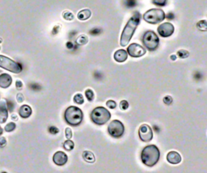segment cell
<instances>
[{
  "label": "cell",
  "mask_w": 207,
  "mask_h": 173,
  "mask_svg": "<svg viewBox=\"0 0 207 173\" xmlns=\"http://www.w3.org/2000/svg\"><path fill=\"white\" fill-rule=\"evenodd\" d=\"M140 19H141L140 13L136 11V12H134L133 16L129 20L121 33L120 41L121 46L125 47L129 43V41L132 39L133 34L135 33L136 28L138 26V24H140Z\"/></svg>",
  "instance_id": "1"
},
{
  "label": "cell",
  "mask_w": 207,
  "mask_h": 173,
  "mask_svg": "<svg viewBox=\"0 0 207 173\" xmlns=\"http://www.w3.org/2000/svg\"><path fill=\"white\" fill-rule=\"evenodd\" d=\"M160 151L155 145H148L144 147L141 153V159L144 165L147 167L155 166L159 160Z\"/></svg>",
  "instance_id": "2"
},
{
  "label": "cell",
  "mask_w": 207,
  "mask_h": 173,
  "mask_svg": "<svg viewBox=\"0 0 207 173\" xmlns=\"http://www.w3.org/2000/svg\"><path fill=\"white\" fill-rule=\"evenodd\" d=\"M66 122L71 126H77L83 121V113L80 108L75 106L68 107L64 113Z\"/></svg>",
  "instance_id": "3"
},
{
  "label": "cell",
  "mask_w": 207,
  "mask_h": 173,
  "mask_svg": "<svg viewBox=\"0 0 207 173\" xmlns=\"http://www.w3.org/2000/svg\"><path fill=\"white\" fill-rule=\"evenodd\" d=\"M111 118V113L109 111L107 110V108L104 107H96L92 110L91 113V119L94 123L102 126L105 125L110 120Z\"/></svg>",
  "instance_id": "4"
},
{
  "label": "cell",
  "mask_w": 207,
  "mask_h": 173,
  "mask_svg": "<svg viewBox=\"0 0 207 173\" xmlns=\"http://www.w3.org/2000/svg\"><path fill=\"white\" fill-rule=\"evenodd\" d=\"M165 13L162 9L153 8L150 9L143 15V20L151 24L160 23L165 19Z\"/></svg>",
  "instance_id": "5"
},
{
  "label": "cell",
  "mask_w": 207,
  "mask_h": 173,
  "mask_svg": "<svg viewBox=\"0 0 207 173\" xmlns=\"http://www.w3.org/2000/svg\"><path fill=\"white\" fill-rule=\"evenodd\" d=\"M142 43L148 50L155 51L159 47V37L153 31H147L144 33L143 37H142Z\"/></svg>",
  "instance_id": "6"
},
{
  "label": "cell",
  "mask_w": 207,
  "mask_h": 173,
  "mask_svg": "<svg viewBox=\"0 0 207 173\" xmlns=\"http://www.w3.org/2000/svg\"><path fill=\"white\" fill-rule=\"evenodd\" d=\"M0 67L14 74H20L22 71V66L12 59L4 55H0Z\"/></svg>",
  "instance_id": "7"
},
{
  "label": "cell",
  "mask_w": 207,
  "mask_h": 173,
  "mask_svg": "<svg viewBox=\"0 0 207 173\" xmlns=\"http://www.w3.org/2000/svg\"><path fill=\"white\" fill-rule=\"evenodd\" d=\"M108 132L109 135L114 139H119L124 134L125 126L121 121L118 120H113L108 126Z\"/></svg>",
  "instance_id": "8"
},
{
  "label": "cell",
  "mask_w": 207,
  "mask_h": 173,
  "mask_svg": "<svg viewBox=\"0 0 207 173\" xmlns=\"http://www.w3.org/2000/svg\"><path fill=\"white\" fill-rule=\"evenodd\" d=\"M138 135L140 139L144 143H148L153 139V131L150 126L143 124L139 127L138 130Z\"/></svg>",
  "instance_id": "9"
},
{
  "label": "cell",
  "mask_w": 207,
  "mask_h": 173,
  "mask_svg": "<svg viewBox=\"0 0 207 173\" xmlns=\"http://www.w3.org/2000/svg\"><path fill=\"white\" fill-rule=\"evenodd\" d=\"M146 52V50L137 43L131 44L127 48V54L132 58H140L145 55Z\"/></svg>",
  "instance_id": "10"
},
{
  "label": "cell",
  "mask_w": 207,
  "mask_h": 173,
  "mask_svg": "<svg viewBox=\"0 0 207 173\" xmlns=\"http://www.w3.org/2000/svg\"><path fill=\"white\" fill-rule=\"evenodd\" d=\"M174 26L169 22H166L160 24L157 28L159 36L162 37H169L174 33Z\"/></svg>",
  "instance_id": "11"
},
{
  "label": "cell",
  "mask_w": 207,
  "mask_h": 173,
  "mask_svg": "<svg viewBox=\"0 0 207 173\" xmlns=\"http://www.w3.org/2000/svg\"><path fill=\"white\" fill-rule=\"evenodd\" d=\"M53 161L58 166H63L67 163L68 157L63 151H57L53 156Z\"/></svg>",
  "instance_id": "12"
},
{
  "label": "cell",
  "mask_w": 207,
  "mask_h": 173,
  "mask_svg": "<svg viewBox=\"0 0 207 173\" xmlns=\"http://www.w3.org/2000/svg\"><path fill=\"white\" fill-rule=\"evenodd\" d=\"M7 118H8V108L7 102L5 100H2L0 102V123H5Z\"/></svg>",
  "instance_id": "13"
},
{
  "label": "cell",
  "mask_w": 207,
  "mask_h": 173,
  "mask_svg": "<svg viewBox=\"0 0 207 173\" xmlns=\"http://www.w3.org/2000/svg\"><path fill=\"white\" fill-rule=\"evenodd\" d=\"M11 82H12V78L8 74L3 73L0 74V87L7 88L11 86Z\"/></svg>",
  "instance_id": "14"
},
{
  "label": "cell",
  "mask_w": 207,
  "mask_h": 173,
  "mask_svg": "<svg viewBox=\"0 0 207 173\" xmlns=\"http://www.w3.org/2000/svg\"><path fill=\"white\" fill-rule=\"evenodd\" d=\"M167 160L172 164H178L181 162V156L178 152L170 151L167 155Z\"/></svg>",
  "instance_id": "15"
},
{
  "label": "cell",
  "mask_w": 207,
  "mask_h": 173,
  "mask_svg": "<svg viewBox=\"0 0 207 173\" xmlns=\"http://www.w3.org/2000/svg\"><path fill=\"white\" fill-rule=\"evenodd\" d=\"M128 58L127 51L125 50H118L114 54V60L117 62H124Z\"/></svg>",
  "instance_id": "16"
},
{
  "label": "cell",
  "mask_w": 207,
  "mask_h": 173,
  "mask_svg": "<svg viewBox=\"0 0 207 173\" xmlns=\"http://www.w3.org/2000/svg\"><path fill=\"white\" fill-rule=\"evenodd\" d=\"M32 113H33L32 108L29 105H27V104L22 105L19 109V114H20V117H21L22 118H28L32 115Z\"/></svg>",
  "instance_id": "17"
},
{
  "label": "cell",
  "mask_w": 207,
  "mask_h": 173,
  "mask_svg": "<svg viewBox=\"0 0 207 173\" xmlns=\"http://www.w3.org/2000/svg\"><path fill=\"white\" fill-rule=\"evenodd\" d=\"M92 15V12L89 9H83L82 11H80L77 15V17L79 20H88Z\"/></svg>",
  "instance_id": "18"
},
{
  "label": "cell",
  "mask_w": 207,
  "mask_h": 173,
  "mask_svg": "<svg viewBox=\"0 0 207 173\" xmlns=\"http://www.w3.org/2000/svg\"><path fill=\"white\" fill-rule=\"evenodd\" d=\"M83 159L86 162L90 163H93L96 161V157L94 155V154L89 151H84L83 152Z\"/></svg>",
  "instance_id": "19"
},
{
  "label": "cell",
  "mask_w": 207,
  "mask_h": 173,
  "mask_svg": "<svg viewBox=\"0 0 207 173\" xmlns=\"http://www.w3.org/2000/svg\"><path fill=\"white\" fill-rule=\"evenodd\" d=\"M74 143L73 141L71 140H66L65 143H63V148L66 150V151H70L74 149Z\"/></svg>",
  "instance_id": "20"
},
{
  "label": "cell",
  "mask_w": 207,
  "mask_h": 173,
  "mask_svg": "<svg viewBox=\"0 0 207 173\" xmlns=\"http://www.w3.org/2000/svg\"><path fill=\"white\" fill-rule=\"evenodd\" d=\"M197 28L201 32H206L207 31V21L206 20H201L197 22Z\"/></svg>",
  "instance_id": "21"
},
{
  "label": "cell",
  "mask_w": 207,
  "mask_h": 173,
  "mask_svg": "<svg viewBox=\"0 0 207 173\" xmlns=\"http://www.w3.org/2000/svg\"><path fill=\"white\" fill-rule=\"evenodd\" d=\"M88 42V38L86 35H81L76 40V43L79 46H84Z\"/></svg>",
  "instance_id": "22"
},
{
  "label": "cell",
  "mask_w": 207,
  "mask_h": 173,
  "mask_svg": "<svg viewBox=\"0 0 207 173\" xmlns=\"http://www.w3.org/2000/svg\"><path fill=\"white\" fill-rule=\"evenodd\" d=\"M74 102L78 104H83L84 102V99L82 94L78 93L74 96Z\"/></svg>",
  "instance_id": "23"
},
{
  "label": "cell",
  "mask_w": 207,
  "mask_h": 173,
  "mask_svg": "<svg viewBox=\"0 0 207 173\" xmlns=\"http://www.w3.org/2000/svg\"><path fill=\"white\" fill-rule=\"evenodd\" d=\"M177 56H178V58H180L181 59L187 58L189 56V53L188 52L187 50H181L177 52Z\"/></svg>",
  "instance_id": "24"
},
{
  "label": "cell",
  "mask_w": 207,
  "mask_h": 173,
  "mask_svg": "<svg viewBox=\"0 0 207 173\" xmlns=\"http://www.w3.org/2000/svg\"><path fill=\"white\" fill-rule=\"evenodd\" d=\"M85 95L87 97V100L90 102H92L94 100V92L91 89H87L85 91Z\"/></svg>",
  "instance_id": "25"
},
{
  "label": "cell",
  "mask_w": 207,
  "mask_h": 173,
  "mask_svg": "<svg viewBox=\"0 0 207 173\" xmlns=\"http://www.w3.org/2000/svg\"><path fill=\"white\" fill-rule=\"evenodd\" d=\"M15 127H16V125H15L14 122H10V123H8L7 126H5L4 130L6 132L10 133V132H12V131H13V130L15 129Z\"/></svg>",
  "instance_id": "26"
},
{
  "label": "cell",
  "mask_w": 207,
  "mask_h": 173,
  "mask_svg": "<svg viewBox=\"0 0 207 173\" xmlns=\"http://www.w3.org/2000/svg\"><path fill=\"white\" fill-rule=\"evenodd\" d=\"M62 17L66 20H74V15L72 12L68 11H64L63 13H62Z\"/></svg>",
  "instance_id": "27"
},
{
  "label": "cell",
  "mask_w": 207,
  "mask_h": 173,
  "mask_svg": "<svg viewBox=\"0 0 207 173\" xmlns=\"http://www.w3.org/2000/svg\"><path fill=\"white\" fill-rule=\"evenodd\" d=\"M152 2L156 6L159 7H164L167 3V0H152Z\"/></svg>",
  "instance_id": "28"
},
{
  "label": "cell",
  "mask_w": 207,
  "mask_h": 173,
  "mask_svg": "<svg viewBox=\"0 0 207 173\" xmlns=\"http://www.w3.org/2000/svg\"><path fill=\"white\" fill-rule=\"evenodd\" d=\"M120 108L121 110H126L129 108V103L126 100H121L120 103Z\"/></svg>",
  "instance_id": "29"
},
{
  "label": "cell",
  "mask_w": 207,
  "mask_h": 173,
  "mask_svg": "<svg viewBox=\"0 0 207 173\" xmlns=\"http://www.w3.org/2000/svg\"><path fill=\"white\" fill-rule=\"evenodd\" d=\"M106 105H107L108 108H111V109H114V108L117 107V104H116V102L114 100H108L107 103H106Z\"/></svg>",
  "instance_id": "30"
},
{
  "label": "cell",
  "mask_w": 207,
  "mask_h": 173,
  "mask_svg": "<svg viewBox=\"0 0 207 173\" xmlns=\"http://www.w3.org/2000/svg\"><path fill=\"white\" fill-rule=\"evenodd\" d=\"M65 134H66V138L69 140V139H70L72 138V136H73V134H72V130L70 128H66V131H65Z\"/></svg>",
  "instance_id": "31"
},
{
  "label": "cell",
  "mask_w": 207,
  "mask_h": 173,
  "mask_svg": "<svg viewBox=\"0 0 207 173\" xmlns=\"http://www.w3.org/2000/svg\"><path fill=\"white\" fill-rule=\"evenodd\" d=\"M172 101H173V100H172V96H170V95H167V96H165V97L164 98V103L165 104H167V105H170V104H172Z\"/></svg>",
  "instance_id": "32"
},
{
  "label": "cell",
  "mask_w": 207,
  "mask_h": 173,
  "mask_svg": "<svg viewBox=\"0 0 207 173\" xmlns=\"http://www.w3.org/2000/svg\"><path fill=\"white\" fill-rule=\"evenodd\" d=\"M48 131L52 134H57L59 132V130L55 126H50L48 129Z\"/></svg>",
  "instance_id": "33"
},
{
  "label": "cell",
  "mask_w": 207,
  "mask_h": 173,
  "mask_svg": "<svg viewBox=\"0 0 207 173\" xmlns=\"http://www.w3.org/2000/svg\"><path fill=\"white\" fill-rule=\"evenodd\" d=\"M6 145H7V139H5L4 137H1L0 138V148H3Z\"/></svg>",
  "instance_id": "34"
},
{
  "label": "cell",
  "mask_w": 207,
  "mask_h": 173,
  "mask_svg": "<svg viewBox=\"0 0 207 173\" xmlns=\"http://www.w3.org/2000/svg\"><path fill=\"white\" fill-rule=\"evenodd\" d=\"M136 4L135 0H126V6L128 7H133Z\"/></svg>",
  "instance_id": "35"
},
{
  "label": "cell",
  "mask_w": 207,
  "mask_h": 173,
  "mask_svg": "<svg viewBox=\"0 0 207 173\" xmlns=\"http://www.w3.org/2000/svg\"><path fill=\"white\" fill-rule=\"evenodd\" d=\"M16 100H17V101L19 102V103H22V102L24 101V95H23V94L18 93L17 95H16Z\"/></svg>",
  "instance_id": "36"
},
{
  "label": "cell",
  "mask_w": 207,
  "mask_h": 173,
  "mask_svg": "<svg viewBox=\"0 0 207 173\" xmlns=\"http://www.w3.org/2000/svg\"><path fill=\"white\" fill-rule=\"evenodd\" d=\"M100 33H101V29H100V28H93L90 31V33L92 35H97L100 34Z\"/></svg>",
  "instance_id": "37"
},
{
  "label": "cell",
  "mask_w": 207,
  "mask_h": 173,
  "mask_svg": "<svg viewBox=\"0 0 207 173\" xmlns=\"http://www.w3.org/2000/svg\"><path fill=\"white\" fill-rule=\"evenodd\" d=\"M15 86H16V88L18 90H21L23 88V82L20 81V80H16V82H15Z\"/></svg>",
  "instance_id": "38"
},
{
  "label": "cell",
  "mask_w": 207,
  "mask_h": 173,
  "mask_svg": "<svg viewBox=\"0 0 207 173\" xmlns=\"http://www.w3.org/2000/svg\"><path fill=\"white\" fill-rule=\"evenodd\" d=\"M73 46H74V45H73L71 42H67V43H66V47H67L68 49H72V48H73Z\"/></svg>",
  "instance_id": "39"
},
{
  "label": "cell",
  "mask_w": 207,
  "mask_h": 173,
  "mask_svg": "<svg viewBox=\"0 0 207 173\" xmlns=\"http://www.w3.org/2000/svg\"><path fill=\"white\" fill-rule=\"evenodd\" d=\"M11 119L13 120V121H17V119H18L17 116H16L15 114H12L11 115Z\"/></svg>",
  "instance_id": "40"
},
{
  "label": "cell",
  "mask_w": 207,
  "mask_h": 173,
  "mask_svg": "<svg viewBox=\"0 0 207 173\" xmlns=\"http://www.w3.org/2000/svg\"><path fill=\"white\" fill-rule=\"evenodd\" d=\"M170 58L172 59V61H175L176 59H177V56H176V55H171Z\"/></svg>",
  "instance_id": "41"
},
{
  "label": "cell",
  "mask_w": 207,
  "mask_h": 173,
  "mask_svg": "<svg viewBox=\"0 0 207 173\" xmlns=\"http://www.w3.org/2000/svg\"><path fill=\"white\" fill-rule=\"evenodd\" d=\"M2 129L0 127V135H2Z\"/></svg>",
  "instance_id": "42"
},
{
  "label": "cell",
  "mask_w": 207,
  "mask_h": 173,
  "mask_svg": "<svg viewBox=\"0 0 207 173\" xmlns=\"http://www.w3.org/2000/svg\"><path fill=\"white\" fill-rule=\"evenodd\" d=\"M1 173H7V172H6V171H2V172H1Z\"/></svg>",
  "instance_id": "43"
}]
</instances>
